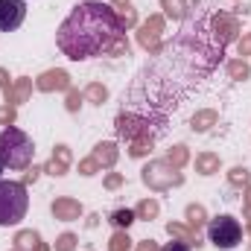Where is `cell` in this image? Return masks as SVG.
<instances>
[{"label": "cell", "instance_id": "4", "mask_svg": "<svg viewBox=\"0 0 251 251\" xmlns=\"http://www.w3.org/2000/svg\"><path fill=\"white\" fill-rule=\"evenodd\" d=\"M207 240H210V246H216V249H222V251L237 249V246L243 243V225H240V219H234V216H228V213L210 219V225H207Z\"/></svg>", "mask_w": 251, "mask_h": 251}, {"label": "cell", "instance_id": "5", "mask_svg": "<svg viewBox=\"0 0 251 251\" xmlns=\"http://www.w3.org/2000/svg\"><path fill=\"white\" fill-rule=\"evenodd\" d=\"M26 3L24 0H0V32H12L24 24Z\"/></svg>", "mask_w": 251, "mask_h": 251}, {"label": "cell", "instance_id": "8", "mask_svg": "<svg viewBox=\"0 0 251 251\" xmlns=\"http://www.w3.org/2000/svg\"><path fill=\"white\" fill-rule=\"evenodd\" d=\"M3 170H6V167H3V164H0V173H3Z\"/></svg>", "mask_w": 251, "mask_h": 251}, {"label": "cell", "instance_id": "7", "mask_svg": "<svg viewBox=\"0 0 251 251\" xmlns=\"http://www.w3.org/2000/svg\"><path fill=\"white\" fill-rule=\"evenodd\" d=\"M161 251H193V249H190V243H181V240H170V243H167V246H164Z\"/></svg>", "mask_w": 251, "mask_h": 251}, {"label": "cell", "instance_id": "2", "mask_svg": "<svg viewBox=\"0 0 251 251\" xmlns=\"http://www.w3.org/2000/svg\"><path fill=\"white\" fill-rule=\"evenodd\" d=\"M35 158V143L24 128H3L0 131V164L6 170H24Z\"/></svg>", "mask_w": 251, "mask_h": 251}, {"label": "cell", "instance_id": "6", "mask_svg": "<svg viewBox=\"0 0 251 251\" xmlns=\"http://www.w3.org/2000/svg\"><path fill=\"white\" fill-rule=\"evenodd\" d=\"M131 219H134V213H131V210H117L111 222H114V225H126V228H128V225H131Z\"/></svg>", "mask_w": 251, "mask_h": 251}, {"label": "cell", "instance_id": "1", "mask_svg": "<svg viewBox=\"0 0 251 251\" xmlns=\"http://www.w3.org/2000/svg\"><path fill=\"white\" fill-rule=\"evenodd\" d=\"M123 18L102 0H85L73 6L56 32V44L70 62H88L108 53L123 41Z\"/></svg>", "mask_w": 251, "mask_h": 251}, {"label": "cell", "instance_id": "3", "mask_svg": "<svg viewBox=\"0 0 251 251\" xmlns=\"http://www.w3.org/2000/svg\"><path fill=\"white\" fill-rule=\"evenodd\" d=\"M29 210V193L21 181H0V228L21 225Z\"/></svg>", "mask_w": 251, "mask_h": 251}]
</instances>
